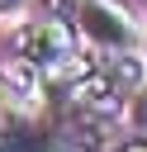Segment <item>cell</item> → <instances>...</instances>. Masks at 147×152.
<instances>
[{
	"label": "cell",
	"instance_id": "6da1fadb",
	"mask_svg": "<svg viewBox=\"0 0 147 152\" xmlns=\"http://www.w3.org/2000/svg\"><path fill=\"white\" fill-rule=\"evenodd\" d=\"M76 19H81V33L90 38V48H100L109 57H128L138 48V24L119 0H81Z\"/></svg>",
	"mask_w": 147,
	"mask_h": 152
},
{
	"label": "cell",
	"instance_id": "7a4b0ae2",
	"mask_svg": "<svg viewBox=\"0 0 147 152\" xmlns=\"http://www.w3.org/2000/svg\"><path fill=\"white\" fill-rule=\"evenodd\" d=\"M14 52L38 71H57L76 57V33L66 28V19H33L14 33Z\"/></svg>",
	"mask_w": 147,
	"mask_h": 152
},
{
	"label": "cell",
	"instance_id": "3957f363",
	"mask_svg": "<svg viewBox=\"0 0 147 152\" xmlns=\"http://www.w3.org/2000/svg\"><path fill=\"white\" fill-rule=\"evenodd\" d=\"M0 152H76V147L62 133V124L28 119V114L14 109V114L0 119Z\"/></svg>",
	"mask_w": 147,
	"mask_h": 152
},
{
	"label": "cell",
	"instance_id": "277c9868",
	"mask_svg": "<svg viewBox=\"0 0 147 152\" xmlns=\"http://www.w3.org/2000/svg\"><path fill=\"white\" fill-rule=\"evenodd\" d=\"M133 133L147 142V86L138 81V90H133Z\"/></svg>",
	"mask_w": 147,
	"mask_h": 152
},
{
	"label": "cell",
	"instance_id": "5b68a950",
	"mask_svg": "<svg viewBox=\"0 0 147 152\" xmlns=\"http://www.w3.org/2000/svg\"><path fill=\"white\" fill-rule=\"evenodd\" d=\"M14 109H19V95H14V90L0 81V119H5V114H14Z\"/></svg>",
	"mask_w": 147,
	"mask_h": 152
},
{
	"label": "cell",
	"instance_id": "8992f818",
	"mask_svg": "<svg viewBox=\"0 0 147 152\" xmlns=\"http://www.w3.org/2000/svg\"><path fill=\"white\" fill-rule=\"evenodd\" d=\"M128 152H147V142H142V138H138V142H133V147H128Z\"/></svg>",
	"mask_w": 147,
	"mask_h": 152
},
{
	"label": "cell",
	"instance_id": "52a82bcc",
	"mask_svg": "<svg viewBox=\"0 0 147 152\" xmlns=\"http://www.w3.org/2000/svg\"><path fill=\"white\" fill-rule=\"evenodd\" d=\"M14 5H19V0H0V14H5V10H14Z\"/></svg>",
	"mask_w": 147,
	"mask_h": 152
},
{
	"label": "cell",
	"instance_id": "ba28073f",
	"mask_svg": "<svg viewBox=\"0 0 147 152\" xmlns=\"http://www.w3.org/2000/svg\"><path fill=\"white\" fill-rule=\"evenodd\" d=\"M47 5H52V10H62V5H71V0H47Z\"/></svg>",
	"mask_w": 147,
	"mask_h": 152
},
{
	"label": "cell",
	"instance_id": "9c48e42d",
	"mask_svg": "<svg viewBox=\"0 0 147 152\" xmlns=\"http://www.w3.org/2000/svg\"><path fill=\"white\" fill-rule=\"evenodd\" d=\"M142 57H147V33H142Z\"/></svg>",
	"mask_w": 147,
	"mask_h": 152
}]
</instances>
